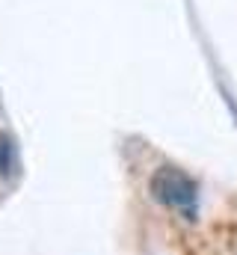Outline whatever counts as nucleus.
<instances>
[{"label":"nucleus","instance_id":"nucleus-1","mask_svg":"<svg viewBox=\"0 0 237 255\" xmlns=\"http://www.w3.org/2000/svg\"><path fill=\"white\" fill-rule=\"evenodd\" d=\"M151 193H154V199L160 205H166L169 211L181 214L187 223H193L199 217V187L184 169L160 166L151 175Z\"/></svg>","mask_w":237,"mask_h":255},{"label":"nucleus","instance_id":"nucleus-2","mask_svg":"<svg viewBox=\"0 0 237 255\" xmlns=\"http://www.w3.org/2000/svg\"><path fill=\"white\" fill-rule=\"evenodd\" d=\"M15 169V145L9 139V133L0 130V178H9Z\"/></svg>","mask_w":237,"mask_h":255}]
</instances>
